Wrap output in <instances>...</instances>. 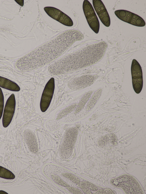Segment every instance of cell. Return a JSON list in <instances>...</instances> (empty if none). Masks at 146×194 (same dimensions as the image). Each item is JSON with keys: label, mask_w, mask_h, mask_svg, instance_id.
Here are the masks:
<instances>
[{"label": "cell", "mask_w": 146, "mask_h": 194, "mask_svg": "<svg viewBox=\"0 0 146 194\" xmlns=\"http://www.w3.org/2000/svg\"><path fill=\"white\" fill-rule=\"evenodd\" d=\"M0 178L6 179H13L15 178L14 174L7 169L0 166Z\"/></svg>", "instance_id": "cell-15"}, {"label": "cell", "mask_w": 146, "mask_h": 194, "mask_svg": "<svg viewBox=\"0 0 146 194\" xmlns=\"http://www.w3.org/2000/svg\"><path fill=\"white\" fill-rule=\"evenodd\" d=\"M114 13L120 20L137 26L143 27L145 25L143 19L138 15L124 10L115 11Z\"/></svg>", "instance_id": "cell-6"}, {"label": "cell", "mask_w": 146, "mask_h": 194, "mask_svg": "<svg viewBox=\"0 0 146 194\" xmlns=\"http://www.w3.org/2000/svg\"><path fill=\"white\" fill-rule=\"evenodd\" d=\"M90 77L89 75H84L74 78L68 82V86L71 89L74 90L86 87L90 83Z\"/></svg>", "instance_id": "cell-11"}, {"label": "cell", "mask_w": 146, "mask_h": 194, "mask_svg": "<svg viewBox=\"0 0 146 194\" xmlns=\"http://www.w3.org/2000/svg\"><path fill=\"white\" fill-rule=\"evenodd\" d=\"M15 96L12 94L7 99L4 110L2 124L4 127H7L11 123L15 113Z\"/></svg>", "instance_id": "cell-8"}, {"label": "cell", "mask_w": 146, "mask_h": 194, "mask_svg": "<svg viewBox=\"0 0 146 194\" xmlns=\"http://www.w3.org/2000/svg\"><path fill=\"white\" fill-rule=\"evenodd\" d=\"M83 9L90 27L96 33H98L100 28L99 22L92 4L88 0L84 1Z\"/></svg>", "instance_id": "cell-4"}, {"label": "cell", "mask_w": 146, "mask_h": 194, "mask_svg": "<svg viewBox=\"0 0 146 194\" xmlns=\"http://www.w3.org/2000/svg\"><path fill=\"white\" fill-rule=\"evenodd\" d=\"M54 88V79L52 77L46 83L42 93L40 103V108L42 112H45L49 107L53 97Z\"/></svg>", "instance_id": "cell-7"}, {"label": "cell", "mask_w": 146, "mask_h": 194, "mask_svg": "<svg viewBox=\"0 0 146 194\" xmlns=\"http://www.w3.org/2000/svg\"><path fill=\"white\" fill-rule=\"evenodd\" d=\"M44 9L49 16L62 24L68 26L73 25V22L70 18L59 9L51 7H46Z\"/></svg>", "instance_id": "cell-9"}, {"label": "cell", "mask_w": 146, "mask_h": 194, "mask_svg": "<svg viewBox=\"0 0 146 194\" xmlns=\"http://www.w3.org/2000/svg\"><path fill=\"white\" fill-rule=\"evenodd\" d=\"M4 106V97L1 90L0 88V120L2 117Z\"/></svg>", "instance_id": "cell-18"}, {"label": "cell", "mask_w": 146, "mask_h": 194, "mask_svg": "<svg viewBox=\"0 0 146 194\" xmlns=\"http://www.w3.org/2000/svg\"><path fill=\"white\" fill-rule=\"evenodd\" d=\"M26 139L30 151L36 154L38 152V146L37 140L35 134L32 132L28 131L26 134Z\"/></svg>", "instance_id": "cell-12"}, {"label": "cell", "mask_w": 146, "mask_h": 194, "mask_svg": "<svg viewBox=\"0 0 146 194\" xmlns=\"http://www.w3.org/2000/svg\"><path fill=\"white\" fill-rule=\"evenodd\" d=\"M133 88L137 94L141 91L143 86V79L141 67L135 59L133 60L131 67Z\"/></svg>", "instance_id": "cell-5"}, {"label": "cell", "mask_w": 146, "mask_h": 194, "mask_svg": "<svg viewBox=\"0 0 146 194\" xmlns=\"http://www.w3.org/2000/svg\"><path fill=\"white\" fill-rule=\"evenodd\" d=\"M67 190L70 193L73 194H82V192L81 190L78 188L69 186L66 188Z\"/></svg>", "instance_id": "cell-19"}, {"label": "cell", "mask_w": 146, "mask_h": 194, "mask_svg": "<svg viewBox=\"0 0 146 194\" xmlns=\"http://www.w3.org/2000/svg\"><path fill=\"white\" fill-rule=\"evenodd\" d=\"M115 186L121 188L128 193H143L141 187L137 180L132 176L124 175L111 180Z\"/></svg>", "instance_id": "cell-3"}, {"label": "cell", "mask_w": 146, "mask_h": 194, "mask_svg": "<svg viewBox=\"0 0 146 194\" xmlns=\"http://www.w3.org/2000/svg\"><path fill=\"white\" fill-rule=\"evenodd\" d=\"M48 177L52 181L59 186L66 188L70 186L69 185L64 181L60 177L56 174H51Z\"/></svg>", "instance_id": "cell-14"}, {"label": "cell", "mask_w": 146, "mask_h": 194, "mask_svg": "<svg viewBox=\"0 0 146 194\" xmlns=\"http://www.w3.org/2000/svg\"><path fill=\"white\" fill-rule=\"evenodd\" d=\"M78 134V131L75 128L66 131L58 152V156L61 159L67 160L71 156Z\"/></svg>", "instance_id": "cell-2"}, {"label": "cell", "mask_w": 146, "mask_h": 194, "mask_svg": "<svg viewBox=\"0 0 146 194\" xmlns=\"http://www.w3.org/2000/svg\"><path fill=\"white\" fill-rule=\"evenodd\" d=\"M76 104H72L62 110L59 114L57 119H59L70 113L76 108Z\"/></svg>", "instance_id": "cell-17"}, {"label": "cell", "mask_w": 146, "mask_h": 194, "mask_svg": "<svg viewBox=\"0 0 146 194\" xmlns=\"http://www.w3.org/2000/svg\"><path fill=\"white\" fill-rule=\"evenodd\" d=\"M0 87L13 91L18 92L20 90V87L17 83L0 76Z\"/></svg>", "instance_id": "cell-13"}, {"label": "cell", "mask_w": 146, "mask_h": 194, "mask_svg": "<svg viewBox=\"0 0 146 194\" xmlns=\"http://www.w3.org/2000/svg\"><path fill=\"white\" fill-rule=\"evenodd\" d=\"M81 39L80 35L76 30L66 31L20 59L17 62V65L29 69L42 67L54 60L75 41Z\"/></svg>", "instance_id": "cell-1"}, {"label": "cell", "mask_w": 146, "mask_h": 194, "mask_svg": "<svg viewBox=\"0 0 146 194\" xmlns=\"http://www.w3.org/2000/svg\"><path fill=\"white\" fill-rule=\"evenodd\" d=\"M15 1L21 6L23 7V0H15Z\"/></svg>", "instance_id": "cell-20"}, {"label": "cell", "mask_w": 146, "mask_h": 194, "mask_svg": "<svg viewBox=\"0 0 146 194\" xmlns=\"http://www.w3.org/2000/svg\"><path fill=\"white\" fill-rule=\"evenodd\" d=\"M62 175L73 183L78 185H79L81 181L79 178L71 172H63Z\"/></svg>", "instance_id": "cell-16"}, {"label": "cell", "mask_w": 146, "mask_h": 194, "mask_svg": "<svg viewBox=\"0 0 146 194\" xmlns=\"http://www.w3.org/2000/svg\"><path fill=\"white\" fill-rule=\"evenodd\" d=\"M94 9L102 23L106 26L110 25V16L106 7L101 0H93Z\"/></svg>", "instance_id": "cell-10"}]
</instances>
